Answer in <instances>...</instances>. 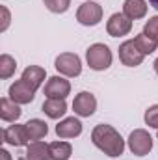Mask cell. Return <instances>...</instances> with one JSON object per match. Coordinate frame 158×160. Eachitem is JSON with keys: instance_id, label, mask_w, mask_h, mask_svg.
<instances>
[{"instance_id": "cell-12", "label": "cell", "mask_w": 158, "mask_h": 160, "mask_svg": "<svg viewBox=\"0 0 158 160\" xmlns=\"http://www.w3.org/2000/svg\"><path fill=\"white\" fill-rule=\"evenodd\" d=\"M58 138H77L82 134V123L77 118H65L56 125Z\"/></svg>"}, {"instance_id": "cell-18", "label": "cell", "mask_w": 158, "mask_h": 160, "mask_svg": "<svg viewBox=\"0 0 158 160\" xmlns=\"http://www.w3.org/2000/svg\"><path fill=\"white\" fill-rule=\"evenodd\" d=\"M26 125V130H28V136H30V142H37L41 138H45L48 134V125L43 119H30Z\"/></svg>"}, {"instance_id": "cell-26", "label": "cell", "mask_w": 158, "mask_h": 160, "mask_svg": "<svg viewBox=\"0 0 158 160\" xmlns=\"http://www.w3.org/2000/svg\"><path fill=\"white\" fill-rule=\"evenodd\" d=\"M0 157H2V160H11V155L6 149H0Z\"/></svg>"}, {"instance_id": "cell-8", "label": "cell", "mask_w": 158, "mask_h": 160, "mask_svg": "<svg viewBox=\"0 0 158 160\" xmlns=\"http://www.w3.org/2000/svg\"><path fill=\"white\" fill-rule=\"evenodd\" d=\"M2 140L7 145H13V147L28 145L30 143V136H28L26 125H11V127L4 128L2 130Z\"/></svg>"}, {"instance_id": "cell-7", "label": "cell", "mask_w": 158, "mask_h": 160, "mask_svg": "<svg viewBox=\"0 0 158 160\" xmlns=\"http://www.w3.org/2000/svg\"><path fill=\"white\" fill-rule=\"evenodd\" d=\"M36 91H37V89H34L28 82H24V80L21 78V80H15V82L9 86L7 95H9V99H11L13 102H17V104H28V102L34 101Z\"/></svg>"}, {"instance_id": "cell-15", "label": "cell", "mask_w": 158, "mask_h": 160, "mask_svg": "<svg viewBox=\"0 0 158 160\" xmlns=\"http://www.w3.org/2000/svg\"><path fill=\"white\" fill-rule=\"evenodd\" d=\"M41 110L45 112V116H48L50 119H60L62 116H65L67 112V102L65 99H47L41 106Z\"/></svg>"}, {"instance_id": "cell-23", "label": "cell", "mask_w": 158, "mask_h": 160, "mask_svg": "<svg viewBox=\"0 0 158 160\" xmlns=\"http://www.w3.org/2000/svg\"><path fill=\"white\" fill-rule=\"evenodd\" d=\"M143 34L149 36L151 39L158 41V15L151 17V19L145 22V26H143Z\"/></svg>"}, {"instance_id": "cell-20", "label": "cell", "mask_w": 158, "mask_h": 160, "mask_svg": "<svg viewBox=\"0 0 158 160\" xmlns=\"http://www.w3.org/2000/svg\"><path fill=\"white\" fill-rule=\"evenodd\" d=\"M15 69H17V62L15 58H11L9 54H2L0 56V78L7 80L15 75Z\"/></svg>"}, {"instance_id": "cell-30", "label": "cell", "mask_w": 158, "mask_h": 160, "mask_svg": "<svg viewBox=\"0 0 158 160\" xmlns=\"http://www.w3.org/2000/svg\"><path fill=\"white\" fill-rule=\"evenodd\" d=\"M156 138H158V134H156Z\"/></svg>"}, {"instance_id": "cell-1", "label": "cell", "mask_w": 158, "mask_h": 160, "mask_svg": "<svg viewBox=\"0 0 158 160\" xmlns=\"http://www.w3.org/2000/svg\"><path fill=\"white\" fill-rule=\"evenodd\" d=\"M91 142L106 157L117 158V157H121L125 153V140L121 138V134L112 125H106V123L97 125L93 128V132H91Z\"/></svg>"}, {"instance_id": "cell-19", "label": "cell", "mask_w": 158, "mask_h": 160, "mask_svg": "<svg viewBox=\"0 0 158 160\" xmlns=\"http://www.w3.org/2000/svg\"><path fill=\"white\" fill-rule=\"evenodd\" d=\"M50 147V158L52 160H69V157L73 155V147L69 142H52L48 143Z\"/></svg>"}, {"instance_id": "cell-9", "label": "cell", "mask_w": 158, "mask_h": 160, "mask_svg": "<svg viewBox=\"0 0 158 160\" xmlns=\"http://www.w3.org/2000/svg\"><path fill=\"white\" fill-rule=\"evenodd\" d=\"M73 110L80 118L93 116L95 110H97V99H95V95L89 93V91H80L78 95L75 97V101H73Z\"/></svg>"}, {"instance_id": "cell-6", "label": "cell", "mask_w": 158, "mask_h": 160, "mask_svg": "<svg viewBox=\"0 0 158 160\" xmlns=\"http://www.w3.org/2000/svg\"><path fill=\"white\" fill-rule=\"evenodd\" d=\"M143 58H145V54L138 48V45H136L134 39H128L119 45V60H121L123 65H126V67H138V65H141Z\"/></svg>"}, {"instance_id": "cell-22", "label": "cell", "mask_w": 158, "mask_h": 160, "mask_svg": "<svg viewBox=\"0 0 158 160\" xmlns=\"http://www.w3.org/2000/svg\"><path fill=\"white\" fill-rule=\"evenodd\" d=\"M47 9L52 13H65L71 6V0H43Z\"/></svg>"}, {"instance_id": "cell-5", "label": "cell", "mask_w": 158, "mask_h": 160, "mask_svg": "<svg viewBox=\"0 0 158 160\" xmlns=\"http://www.w3.org/2000/svg\"><path fill=\"white\" fill-rule=\"evenodd\" d=\"M54 67L63 77H78L80 73H82V62H80L78 56L73 54V52L60 54L56 58V62H54Z\"/></svg>"}, {"instance_id": "cell-3", "label": "cell", "mask_w": 158, "mask_h": 160, "mask_svg": "<svg viewBox=\"0 0 158 160\" xmlns=\"http://www.w3.org/2000/svg\"><path fill=\"white\" fill-rule=\"evenodd\" d=\"M128 149L136 157H145L153 149V138L145 128H136L128 136Z\"/></svg>"}, {"instance_id": "cell-17", "label": "cell", "mask_w": 158, "mask_h": 160, "mask_svg": "<svg viewBox=\"0 0 158 160\" xmlns=\"http://www.w3.org/2000/svg\"><path fill=\"white\" fill-rule=\"evenodd\" d=\"M45 77H47V71L39 67V65H28L24 71H22V77L21 78L24 82H28L34 89H39L45 82Z\"/></svg>"}, {"instance_id": "cell-14", "label": "cell", "mask_w": 158, "mask_h": 160, "mask_svg": "<svg viewBox=\"0 0 158 160\" xmlns=\"http://www.w3.org/2000/svg\"><path fill=\"white\" fill-rule=\"evenodd\" d=\"M123 13L130 21L143 19L147 15V2L145 0H125L123 2Z\"/></svg>"}, {"instance_id": "cell-11", "label": "cell", "mask_w": 158, "mask_h": 160, "mask_svg": "<svg viewBox=\"0 0 158 160\" xmlns=\"http://www.w3.org/2000/svg\"><path fill=\"white\" fill-rule=\"evenodd\" d=\"M71 93V84L63 77H50L45 84V95L47 99H65Z\"/></svg>"}, {"instance_id": "cell-24", "label": "cell", "mask_w": 158, "mask_h": 160, "mask_svg": "<svg viewBox=\"0 0 158 160\" xmlns=\"http://www.w3.org/2000/svg\"><path fill=\"white\" fill-rule=\"evenodd\" d=\"M145 123L153 128H158V104H153L145 110Z\"/></svg>"}, {"instance_id": "cell-21", "label": "cell", "mask_w": 158, "mask_h": 160, "mask_svg": "<svg viewBox=\"0 0 158 160\" xmlns=\"http://www.w3.org/2000/svg\"><path fill=\"white\" fill-rule=\"evenodd\" d=\"M134 41H136V45H138V48L147 56V54H153L155 50H156V47H158V41L155 39H151L149 36H145L143 32L141 34H138L136 38H134Z\"/></svg>"}, {"instance_id": "cell-27", "label": "cell", "mask_w": 158, "mask_h": 160, "mask_svg": "<svg viewBox=\"0 0 158 160\" xmlns=\"http://www.w3.org/2000/svg\"><path fill=\"white\" fill-rule=\"evenodd\" d=\"M149 4H151L155 9H158V0H149Z\"/></svg>"}, {"instance_id": "cell-4", "label": "cell", "mask_w": 158, "mask_h": 160, "mask_svg": "<svg viewBox=\"0 0 158 160\" xmlns=\"http://www.w3.org/2000/svg\"><path fill=\"white\" fill-rule=\"evenodd\" d=\"M77 21L84 26H97L102 21V6L97 2H84L77 11Z\"/></svg>"}, {"instance_id": "cell-25", "label": "cell", "mask_w": 158, "mask_h": 160, "mask_svg": "<svg viewBox=\"0 0 158 160\" xmlns=\"http://www.w3.org/2000/svg\"><path fill=\"white\" fill-rule=\"evenodd\" d=\"M0 13H2V24H0V32H6L7 26H9V21H11V15H9V9L6 6H0Z\"/></svg>"}, {"instance_id": "cell-29", "label": "cell", "mask_w": 158, "mask_h": 160, "mask_svg": "<svg viewBox=\"0 0 158 160\" xmlns=\"http://www.w3.org/2000/svg\"><path fill=\"white\" fill-rule=\"evenodd\" d=\"M19 160H28V158H26V157H21V158H19Z\"/></svg>"}, {"instance_id": "cell-2", "label": "cell", "mask_w": 158, "mask_h": 160, "mask_svg": "<svg viewBox=\"0 0 158 160\" xmlns=\"http://www.w3.org/2000/svg\"><path fill=\"white\" fill-rule=\"evenodd\" d=\"M86 62L93 71H106L112 65V50L104 43H95L86 50Z\"/></svg>"}, {"instance_id": "cell-28", "label": "cell", "mask_w": 158, "mask_h": 160, "mask_svg": "<svg viewBox=\"0 0 158 160\" xmlns=\"http://www.w3.org/2000/svg\"><path fill=\"white\" fill-rule=\"evenodd\" d=\"M155 71H156V75H158V58L155 60Z\"/></svg>"}, {"instance_id": "cell-13", "label": "cell", "mask_w": 158, "mask_h": 160, "mask_svg": "<svg viewBox=\"0 0 158 160\" xmlns=\"http://www.w3.org/2000/svg\"><path fill=\"white\" fill-rule=\"evenodd\" d=\"M21 114H22L21 104L13 102V101L7 99V97H2V99H0V118H2V121H6V123H15V121L21 118Z\"/></svg>"}, {"instance_id": "cell-10", "label": "cell", "mask_w": 158, "mask_h": 160, "mask_svg": "<svg viewBox=\"0 0 158 160\" xmlns=\"http://www.w3.org/2000/svg\"><path fill=\"white\" fill-rule=\"evenodd\" d=\"M130 30H132V21L125 13H114L106 22V32L112 38H123L130 34Z\"/></svg>"}, {"instance_id": "cell-16", "label": "cell", "mask_w": 158, "mask_h": 160, "mask_svg": "<svg viewBox=\"0 0 158 160\" xmlns=\"http://www.w3.org/2000/svg\"><path fill=\"white\" fill-rule=\"evenodd\" d=\"M24 157L28 160H52L50 158V147L45 143V142H30L26 145V153Z\"/></svg>"}]
</instances>
